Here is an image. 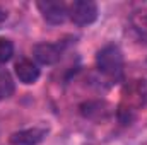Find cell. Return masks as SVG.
I'll return each instance as SVG.
<instances>
[{"mask_svg": "<svg viewBox=\"0 0 147 145\" xmlns=\"http://www.w3.org/2000/svg\"><path fill=\"white\" fill-rule=\"evenodd\" d=\"M38 10L41 12L43 19L51 24V26H58L63 24L69 19V7L63 2H53V0H46V2H38L36 3Z\"/></svg>", "mask_w": 147, "mask_h": 145, "instance_id": "3957f363", "label": "cell"}, {"mask_svg": "<svg viewBox=\"0 0 147 145\" xmlns=\"http://www.w3.org/2000/svg\"><path fill=\"white\" fill-rule=\"evenodd\" d=\"M46 133H48L46 128L33 126V128H26V130L14 132V133L10 135L9 142L12 145H38L45 140Z\"/></svg>", "mask_w": 147, "mask_h": 145, "instance_id": "5b68a950", "label": "cell"}, {"mask_svg": "<svg viewBox=\"0 0 147 145\" xmlns=\"http://www.w3.org/2000/svg\"><path fill=\"white\" fill-rule=\"evenodd\" d=\"M96 67L98 70L108 77L110 80H121L123 77V55L118 46L108 44L101 48L96 55Z\"/></svg>", "mask_w": 147, "mask_h": 145, "instance_id": "6da1fadb", "label": "cell"}, {"mask_svg": "<svg viewBox=\"0 0 147 145\" xmlns=\"http://www.w3.org/2000/svg\"><path fill=\"white\" fill-rule=\"evenodd\" d=\"M5 19H7V12H5L3 9H0V22H2V21H5Z\"/></svg>", "mask_w": 147, "mask_h": 145, "instance_id": "30bf717a", "label": "cell"}, {"mask_svg": "<svg viewBox=\"0 0 147 145\" xmlns=\"http://www.w3.org/2000/svg\"><path fill=\"white\" fill-rule=\"evenodd\" d=\"M62 51H63V46L60 43H39L33 50L34 58L43 65H55L60 60Z\"/></svg>", "mask_w": 147, "mask_h": 145, "instance_id": "277c9868", "label": "cell"}, {"mask_svg": "<svg viewBox=\"0 0 147 145\" xmlns=\"http://www.w3.org/2000/svg\"><path fill=\"white\" fill-rule=\"evenodd\" d=\"M69 19L77 26H89L98 19V5L91 0H77L69 5Z\"/></svg>", "mask_w": 147, "mask_h": 145, "instance_id": "7a4b0ae2", "label": "cell"}, {"mask_svg": "<svg viewBox=\"0 0 147 145\" xmlns=\"http://www.w3.org/2000/svg\"><path fill=\"white\" fill-rule=\"evenodd\" d=\"M12 92H14V82H12V77L9 75V72L0 70V101L10 97Z\"/></svg>", "mask_w": 147, "mask_h": 145, "instance_id": "52a82bcc", "label": "cell"}, {"mask_svg": "<svg viewBox=\"0 0 147 145\" xmlns=\"http://www.w3.org/2000/svg\"><path fill=\"white\" fill-rule=\"evenodd\" d=\"M14 55V43L7 38H0V65L7 63Z\"/></svg>", "mask_w": 147, "mask_h": 145, "instance_id": "9c48e42d", "label": "cell"}, {"mask_svg": "<svg viewBox=\"0 0 147 145\" xmlns=\"http://www.w3.org/2000/svg\"><path fill=\"white\" fill-rule=\"evenodd\" d=\"M14 70H16L17 79L22 84H34L39 79V68H38L36 63L33 60H29V58H21L16 63Z\"/></svg>", "mask_w": 147, "mask_h": 145, "instance_id": "8992f818", "label": "cell"}, {"mask_svg": "<svg viewBox=\"0 0 147 145\" xmlns=\"http://www.w3.org/2000/svg\"><path fill=\"white\" fill-rule=\"evenodd\" d=\"M103 103H99V101H89V103H86V104H82L80 106V113H82V116H86V118H94V116H101L103 114Z\"/></svg>", "mask_w": 147, "mask_h": 145, "instance_id": "ba28073f", "label": "cell"}]
</instances>
